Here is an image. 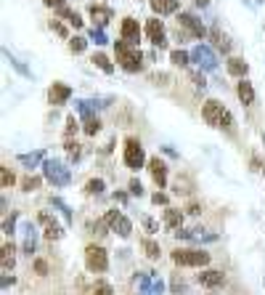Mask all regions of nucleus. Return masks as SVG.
Returning <instances> with one entry per match:
<instances>
[{"mask_svg":"<svg viewBox=\"0 0 265 295\" xmlns=\"http://www.w3.org/2000/svg\"><path fill=\"white\" fill-rule=\"evenodd\" d=\"M114 53H117V61H120V67L125 72H138V69H141V51H138L135 45H130L125 40H117Z\"/></svg>","mask_w":265,"mask_h":295,"instance_id":"1","label":"nucleus"},{"mask_svg":"<svg viewBox=\"0 0 265 295\" xmlns=\"http://www.w3.org/2000/svg\"><path fill=\"white\" fill-rule=\"evenodd\" d=\"M43 176L48 178L53 186H69V181H72L69 168H64L59 160H45L43 162Z\"/></svg>","mask_w":265,"mask_h":295,"instance_id":"2","label":"nucleus"},{"mask_svg":"<svg viewBox=\"0 0 265 295\" xmlns=\"http://www.w3.org/2000/svg\"><path fill=\"white\" fill-rule=\"evenodd\" d=\"M143 162H146V154H143L141 141H135V138H128V141H125V165L132 168V170H141Z\"/></svg>","mask_w":265,"mask_h":295,"instance_id":"3","label":"nucleus"},{"mask_svg":"<svg viewBox=\"0 0 265 295\" xmlns=\"http://www.w3.org/2000/svg\"><path fill=\"white\" fill-rule=\"evenodd\" d=\"M173 261L178 266H207L209 253H204V250H175Z\"/></svg>","mask_w":265,"mask_h":295,"instance_id":"4","label":"nucleus"},{"mask_svg":"<svg viewBox=\"0 0 265 295\" xmlns=\"http://www.w3.org/2000/svg\"><path fill=\"white\" fill-rule=\"evenodd\" d=\"M85 263H88L90 271H106L109 269V255H106L104 247L90 245L88 250H85Z\"/></svg>","mask_w":265,"mask_h":295,"instance_id":"5","label":"nucleus"},{"mask_svg":"<svg viewBox=\"0 0 265 295\" xmlns=\"http://www.w3.org/2000/svg\"><path fill=\"white\" fill-rule=\"evenodd\" d=\"M201 117H204L207 125L212 128H223V117H225V109L220 101H215V98H209V101L201 106Z\"/></svg>","mask_w":265,"mask_h":295,"instance_id":"6","label":"nucleus"},{"mask_svg":"<svg viewBox=\"0 0 265 295\" xmlns=\"http://www.w3.org/2000/svg\"><path fill=\"white\" fill-rule=\"evenodd\" d=\"M191 61H197V67L207 69V72L217 69V56L212 53V48H207V45H197V48L191 51Z\"/></svg>","mask_w":265,"mask_h":295,"instance_id":"7","label":"nucleus"},{"mask_svg":"<svg viewBox=\"0 0 265 295\" xmlns=\"http://www.w3.org/2000/svg\"><path fill=\"white\" fill-rule=\"evenodd\" d=\"M146 35H149V40L157 45V48H165V45H167V35H165V27H162L159 19H149V24H146Z\"/></svg>","mask_w":265,"mask_h":295,"instance_id":"8","label":"nucleus"},{"mask_svg":"<svg viewBox=\"0 0 265 295\" xmlns=\"http://www.w3.org/2000/svg\"><path fill=\"white\" fill-rule=\"evenodd\" d=\"M122 40L125 43H130V45H135L138 48V43H141V27H138V21L135 19H122Z\"/></svg>","mask_w":265,"mask_h":295,"instance_id":"9","label":"nucleus"},{"mask_svg":"<svg viewBox=\"0 0 265 295\" xmlns=\"http://www.w3.org/2000/svg\"><path fill=\"white\" fill-rule=\"evenodd\" d=\"M69 96H72V88L64 83H53L51 85V91H48V98H51V104H66L69 101Z\"/></svg>","mask_w":265,"mask_h":295,"instance_id":"10","label":"nucleus"},{"mask_svg":"<svg viewBox=\"0 0 265 295\" xmlns=\"http://www.w3.org/2000/svg\"><path fill=\"white\" fill-rule=\"evenodd\" d=\"M178 21H181V24L189 29L194 37H204V35H207V27L201 24L197 16H191V13H181V19H178Z\"/></svg>","mask_w":265,"mask_h":295,"instance_id":"11","label":"nucleus"},{"mask_svg":"<svg viewBox=\"0 0 265 295\" xmlns=\"http://www.w3.org/2000/svg\"><path fill=\"white\" fill-rule=\"evenodd\" d=\"M149 170H151L154 181L159 184V189H165V186H167V168H165V162H162L159 157H154V160H149Z\"/></svg>","mask_w":265,"mask_h":295,"instance_id":"12","label":"nucleus"},{"mask_svg":"<svg viewBox=\"0 0 265 295\" xmlns=\"http://www.w3.org/2000/svg\"><path fill=\"white\" fill-rule=\"evenodd\" d=\"M37 221H40V226H45V237H48L51 242H53V239H61V234H64V231H61V226L51 218L48 213H40V218H37Z\"/></svg>","mask_w":265,"mask_h":295,"instance_id":"13","label":"nucleus"},{"mask_svg":"<svg viewBox=\"0 0 265 295\" xmlns=\"http://www.w3.org/2000/svg\"><path fill=\"white\" fill-rule=\"evenodd\" d=\"M197 279H199V285H204V287H220L225 277H223V271L209 269V271H201V274H199Z\"/></svg>","mask_w":265,"mask_h":295,"instance_id":"14","label":"nucleus"},{"mask_svg":"<svg viewBox=\"0 0 265 295\" xmlns=\"http://www.w3.org/2000/svg\"><path fill=\"white\" fill-rule=\"evenodd\" d=\"M35 247H37V229H35V223L29 221L27 226H24V253L32 255Z\"/></svg>","mask_w":265,"mask_h":295,"instance_id":"15","label":"nucleus"},{"mask_svg":"<svg viewBox=\"0 0 265 295\" xmlns=\"http://www.w3.org/2000/svg\"><path fill=\"white\" fill-rule=\"evenodd\" d=\"M181 223H183V213L175 210V207H167V210H165V226L170 231H178V229H181Z\"/></svg>","mask_w":265,"mask_h":295,"instance_id":"16","label":"nucleus"},{"mask_svg":"<svg viewBox=\"0 0 265 295\" xmlns=\"http://www.w3.org/2000/svg\"><path fill=\"white\" fill-rule=\"evenodd\" d=\"M90 16H93V21H96L98 27H104V24H109V19H112V11L104 8V5H96V3H93V5H90Z\"/></svg>","mask_w":265,"mask_h":295,"instance_id":"17","label":"nucleus"},{"mask_svg":"<svg viewBox=\"0 0 265 295\" xmlns=\"http://www.w3.org/2000/svg\"><path fill=\"white\" fill-rule=\"evenodd\" d=\"M178 0H151V11L154 13H175L178 11Z\"/></svg>","mask_w":265,"mask_h":295,"instance_id":"18","label":"nucleus"},{"mask_svg":"<svg viewBox=\"0 0 265 295\" xmlns=\"http://www.w3.org/2000/svg\"><path fill=\"white\" fill-rule=\"evenodd\" d=\"M236 93H239L241 104H252V101H255V88H252V83L241 80V83L236 85Z\"/></svg>","mask_w":265,"mask_h":295,"instance_id":"19","label":"nucleus"},{"mask_svg":"<svg viewBox=\"0 0 265 295\" xmlns=\"http://www.w3.org/2000/svg\"><path fill=\"white\" fill-rule=\"evenodd\" d=\"M228 72L233 77H241V80H244L247 72H249V67H247V61H241V59H228Z\"/></svg>","mask_w":265,"mask_h":295,"instance_id":"20","label":"nucleus"},{"mask_svg":"<svg viewBox=\"0 0 265 295\" xmlns=\"http://www.w3.org/2000/svg\"><path fill=\"white\" fill-rule=\"evenodd\" d=\"M59 16H61V19H66V21H69V24H72L74 29H80V27H82V19H80V13H77V11H69L66 5H64V8H59Z\"/></svg>","mask_w":265,"mask_h":295,"instance_id":"21","label":"nucleus"},{"mask_svg":"<svg viewBox=\"0 0 265 295\" xmlns=\"http://www.w3.org/2000/svg\"><path fill=\"white\" fill-rule=\"evenodd\" d=\"M112 229H114L120 237H130V231H132V223H130L128 218H125V215H120V218L114 221V226H112Z\"/></svg>","mask_w":265,"mask_h":295,"instance_id":"22","label":"nucleus"},{"mask_svg":"<svg viewBox=\"0 0 265 295\" xmlns=\"http://www.w3.org/2000/svg\"><path fill=\"white\" fill-rule=\"evenodd\" d=\"M45 154L43 152H32V154H19V162L21 165H27V168H35L37 162H43Z\"/></svg>","mask_w":265,"mask_h":295,"instance_id":"23","label":"nucleus"},{"mask_svg":"<svg viewBox=\"0 0 265 295\" xmlns=\"http://www.w3.org/2000/svg\"><path fill=\"white\" fill-rule=\"evenodd\" d=\"M90 61H93L96 67H101V69H104L106 75H112V72H114V64H112V61H109V59L104 56V53H96V56H93Z\"/></svg>","mask_w":265,"mask_h":295,"instance_id":"24","label":"nucleus"},{"mask_svg":"<svg viewBox=\"0 0 265 295\" xmlns=\"http://www.w3.org/2000/svg\"><path fill=\"white\" fill-rule=\"evenodd\" d=\"M141 247H143V253L149 255L151 261H157V258H159V245L154 242V239H143V242H141Z\"/></svg>","mask_w":265,"mask_h":295,"instance_id":"25","label":"nucleus"},{"mask_svg":"<svg viewBox=\"0 0 265 295\" xmlns=\"http://www.w3.org/2000/svg\"><path fill=\"white\" fill-rule=\"evenodd\" d=\"M189 59H191V53H186V51H173V53H170V61L178 64V67H186V64H189Z\"/></svg>","mask_w":265,"mask_h":295,"instance_id":"26","label":"nucleus"},{"mask_svg":"<svg viewBox=\"0 0 265 295\" xmlns=\"http://www.w3.org/2000/svg\"><path fill=\"white\" fill-rule=\"evenodd\" d=\"M3 269H13V245H3Z\"/></svg>","mask_w":265,"mask_h":295,"instance_id":"27","label":"nucleus"},{"mask_svg":"<svg viewBox=\"0 0 265 295\" xmlns=\"http://www.w3.org/2000/svg\"><path fill=\"white\" fill-rule=\"evenodd\" d=\"M85 45H88L85 37H72V40H69V51H72V53H82Z\"/></svg>","mask_w":265,"mask_h":295,"instance_id":"28","label":"nucleus"},{"mask_svg":"<svg viewBox=\"0 0 265 295\" xmlns=\"http://www.w3.org/2000/svg\"><path fill=\"white\" fill-rule=\"evenodd\" d=\"M101 130V120L98 117H93V120H85V133L88 136H96Z\"/></svg>","mask_w":265,"mask_h":295,"instance_id":"29","label":"nucleus"},{"mask_svg":"<svg viewBox=\"0 0 265 295\" xmlns=\"http://www.w3.org/2000/svg\"><path fill=\"white\" fill-rule=\"evenodd\" d=\"M85 192L88 194H101L104 192V181H101V178H93V181H88V186H85Z\"/></svg>","mask_w":265,"mask_h":295,"instance_id":"30","label":"nucleus"},{"mask_svg":"<svg viewBox=\"0 0 265 295\" xmlns=\"http://www.w3.org/2000/svg\"><path fill=\"white\" fill-rule=\"evenodd\" d=\"M90 40L96 43V45H104V43H106V35H104V29H101V27H93V29H90Z\"/></svg>","mask_w":265,"mask_h":295,"instance_id":"31","label":"nucleus"},{"mask_svg":"<svg viewBox=\"0 0 265 295\" xmlns=\"http://www.w3.org/2000/svg\"><path fill=\"white\" fill-rule=\"evenodd\" d=\"M66 154L72 160H80V144H72V141H66Z\"/></svg>","mask_w":265,"mask_h":295,"instance_id":"32","label":"nucleus"},{"mask_svg":"<svg viewBox=\"0 0 265 295\" xmlns=\"http://www.w3.org/2000/svg\"><path fill=\"white\" fill-rule=\"evenodd\" d=\"M151 285H154L151 274H143V277H141V293H151Z\"/></svg>","mask_w":265,"mask_h":295,"instance_id":"33","label":"nucleus"},{"mask_svg":"<svg viewBox=\"0 0 265 295\" xmlns=\"http://www.w3.org/2000/svg\"><path fill=\"white\" fill-rule=\"evenodd\" d=\"M0 181H3V186H11V184H13V173H11L8 168L0 170Z\"/></svg>","mask_w":265,"mask_h":295,"instance_id":"34","label":"nucleus"},{"mask_svg":"<svg viewBox=\"0 0 265 295\" xmlns=\"http://www.w3.org/2000/svg\"><path fill=\"white\" fill-rule=\"evenodd\" d=\"M93 295H112V287H109L106 282L96 285V290H93Z\"/></svg>","mask_w":265,"mask_h":295,"instance_id":"35","label":"nucleus"},{"mask_svg":"<svg viewBox=\"0 0 265 295\" xmlns=\"http://www.w3.org/2000/svg\"><path fill=\"white\" fill-rule=\"evenodd\" d=\"M130 194H138V197L143 194V186H141V181H138V178H132V181H130Z\"/></svg>","mask_w":265,"mask_h":295,"instance_id":"36","label":"nucleus"},{"mask_svg":"<svg viewBox=\"0 0 265 295\" xmlns=\"http://www.w3.org/2000/svg\"><path fill=\"white\" fill-rule=\"evenodd\" d=\"M53 205H56L61 213H64V218H66V221H72V213H69V207H66L64 202H61V199H53Z\"/></svg>","mask_w":265,"mask_h":295,"instance_id":"37","label":"nucleus"},{"mask_svg":"<svg viewBox=\"0 0 265 295\" xmlns=\"http://www.w3.org/2000/svg\"><path fill=\"white\" fill-rule=\"evenodd\" d=\"M37 184H40V178L29 176V178H27V181H24V189H27V192H32V189H37Z\"/></svg>","mask_w":265,"mask_h":295,"instance_id":"38","label":"nucleus"},{"mask_svg":"<svg viewBox=\"0 0 265 295\" xmlns=\"http://www.w3.org/2000/svg\"><path fill=\"white\" fill-rule=\"evenodd\" d=\"M51 29H53V32H59L61 37H66V29H64V24H59V21H51Z\"/></svg>","mask_w":265,"mask_h":295,"instance_id":"39","label":"nucleus"},{"mask_svg":"<svg viewBox=\"0 0 265 295\" xmlns=\"http://www.w3.org/2000/svg\"><path fill=\"white\" fill-rule=\"evenodd\" d=\"M13 221H16V215H11V218L3 223V231H5V234H13Z\"/></svg>","mask_w":265,"mask_h":295,"instance_id":"40","label":"nucleus"},{"mask_svg":"<svg viewBox=\"0 0 265 295\" xmlns=\"http://www.w3.org/2000/svg\"><path fill=\"white\" fill-rule=\"evenodd\" d=\"M162 290H165L162 279H154V285H151V293H154V295H162Z\"/></svg>","mask_w":265,"mask_h":295,"instance_id":"41","label":"nucleus"},{"mask_svg":"<svg viewBox=\"0 0 265 295\" xmlns=\"http://www.w3.org/2000/svg\"><path fill=\"white\" fill-rule=\"evenodd\" d=\"M72 133H77V122H74V117H69L66 120V136H72Z\"/></svg>","mask_w":265,"mask_h":295,"instance_id":"42","label":"nucleus"},{"mask_svg":"<svg viewBox=\"0 0 265 295\" xmlns=\"http://www.w3.org/2000/svg\"><path fill=\"white\" fill-rule=\"evenodd\" d=\"M35 269H37V274H48V263L45 261H35Z\"/></svg>","mask_w":265,"mask_h":295,"instance_id":"43","label":"nucleus"},{"mask_svg":"<svg viewBox=\"0 0 265 295\" xmlns=\"http://www.w3.org/2000/svg\"><path fill=\"white\" fill-rule=\"evenodd\" d=\"M45 5H51V8H64V3L66 0H43Z\"/></svg>","mask_w":265,"mask_h":295,"instance_id":"44","label":"nucleus"},{"mask_svg":"<svg viewBox=\"0 0 265 295\" xmlns=\"http://www.w3.org/2000/svg\"><path fill=\"white\" fill-rule=\"evenodd\" d=\"M191 80H194V83H197V85H199V88H204V85H207V83H204V77H201L199 72H191Z\"/></svg>","mask_w":265,"mask_h":295,"instance_id":"45","label":"nucleus"},{"mask_svg":"<svg viewBox=\"0 0 265 295\" xmlns=\"http://www.w3.org/2000/svg\"><path fill=\"white\" fill-rule=\"evenodd\" d=\"M223 128L225 130H233V117H231L228 112H225V117H223Z\"/></svg>","mask_w":265,"mask_h":295,"instance_id":"46","label":"nucleus"},{"mask_svg":"<svg viewBox=\"0 0 265 295\" xmlns=\"http://www.w3.org/2000/svg\"><path fill=\"white\" fill-rule=\"evenodd\" d=\"M151 199H154V205H167V197H165V194H159V192L154 194Z\"/></svg>","mask_w":265,"mask_h":295,"instance_id":"47","label":"nucleus"},{"mask_svg":"<svg viewBox=\"0 0 265 295\" xmlns=\"http://www.w3.org/2000/svg\"><path fill=\"white\" fill-rule=\"evenodd\" d=\"M143 226H146V229H149L151 234H154V231H157V221H151V218H143Z\"/></svg>","mask_w":265,"mask_h":295,"instance_id":"48","label":"nucleus"},{"mask_svg":"<svg viewBox=\"0 0 265 295\" xmlns=\"http://www.w3.org/2000/svg\"><path fill=\"white\" fill-rule=\"evenodd\" d=\"M114 199H117V202H128V194L120 192V194H114Z\"/></svg>","mask_w":265,"mask_h":295,"instance_id":"49","label":"nucleus"},{"mask_svg":"<svg viewBox=\"0 0 265 295\" xmlns=\"http://www.w3.org/2000/svg\"><path fill=\"white\" fill-rule=\"evenodd\" d=\"M197 5H199V8H204V5H207V0H197Z\"/></svg>","mask_w":265,"mask_h":295,"instance_id":"50","label":"nucleus"}]
</instances>
